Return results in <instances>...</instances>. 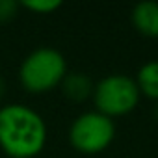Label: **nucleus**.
I'll return each instance as SVG.
<instances>
[{
  "label": "nucleus",
  "mask_w": 158,
  "mask_h": 158,
  "mask_svg": "<svg viewBox=\"0 0 158 158\" xmlns=\"http://www.w3.org/2000/svg\"><path fill=\"white\" fill-rule=\"evenodd\" d=\"M47 139V121L37 110L21 102L0 106V149L10 158H35Z\"/></svg>",
  "instance_id": "1"
},
{
  "label": "nucleus",
  "mask_w": 158,
  "mask_h": 158,
  "mask_svg": "<svg viewBox=\"0 0 158 158\" xmlns=\"http://www.w3.org/2000/svg\"><path fill=\"white\" fill-rule=\"evenodd\" d=\"M67 73V60L58 48L37 47L21 61L19 82L28 93L41 95L60 88Z\"/></svg>",
  "instance_id": "2"
},
{
  "label": "nucleus",
  "mask_w": 158,
  "mask_h": 158,
  "mask_svg": "<svg viewBox=\"0 0 158 158\" xmlns=\"http://www.w3.org/2000/svg\"><path fill=\"white\" fill-rule=\"evenodd\" d=\"M91 99L97 112L115 119L130 114L138 106L141 95L134 76L123 73H112L102 76L99 82H95Z\"/></svg>",
  "instance_id": "3"
},
{
  "label": "nucleus",
  "mask_w": 158,
  "mask_h": 158,
  "mask_svg": "<svg viewBox=\"0 0 158 158\" xmlns=\"http://www.w3.org/2000/svg\"><path fill=\"white\" fill-rule=\"evenodd\" d=\"M114 138L115 121L95 108L76 115L69 127V143L82 154H99L106 151Z\"/></svg>",
  "instance_id": "4"
},
{
  "label": "nucleus",
  "mask_w": 158,
  "mask_h": 158,
  "mask_svg": "<svg viewBox=\"0 0 158 158\" xmlns=\"http://www.w3.org/2000/svg\"><path fill=\"white\" fill-rule=\"evenodd\" d=\"M132 26L145 37H158V2H138L130 11Z\"/></svg>",
  "instance_id": "5"
},
{
  "label": "nucleus",
  "mask_w": 158,
  "mask_h": 158,
  "mask_svg": "<svg viewBox=\"0 0 158 158\" xmlns=\"http://www.w3.org/2000/svg\"><path fill=\"white\" fill-rule=\"evenodd\" d=\"M63 95L73 101V102H84L91 99L95 82L86 74V73H67L63 82L60 84Z\"/></svg>",
  "instance_id": "6"
},
{
  "label": "nucleus",
  "mask_w": 158,
  "mask_h": 158,
  "mask_svg": "<svg viewBox=\"0 0 158 158\" xmlns=\"http://www.w3.org/2000/svg\"><path fill=\"white\" fill-rule=\"evenodd\" d=\"M134 80L141 97L158 102V60L145 61L138 69Z\"/></svg>",
  "instance_id": "7"
},
{
  "label": "nucleus",
  "mask_w": 158,
  "mask_h": 158,
  "mask_svg": "<svg viewBox=\"0 0 158 158\" xmlns=\"http://www.w3.org/2000/svg\"><path fill=\"white\" fill-rule=\"evenodd\" d=\"M21 6L34 13L48 15V13L56 11L58 8H61V2H58V0H24V2H21Z\"/></svg>",
  "instance_id": "8"
},
{
  "label": "nucleus",
  "mask_w": 158,
  "mask_h": 158,
  "mask_svg": "<svg viewBox=\"0 0 158 158\" xmlns=\"http://www.w3.org/2000/svg\"><path fill=\"white\" fill-rule=\"evenodd\" d=\"M19 8L21 4L15 2V0H0V24L15 19L19 13Z\"/></svg>",
  "instance_id": "9"
},
{
  "label": "nucleus",
  "mask_w": 158,
  "mask_h": 158,
  "mask_svg": "<svg viewBox=\"0 0 158 158\" xmlns=\"http://www.w3.org/2000/svg\"><path fill=\"white\" fill-rule=\"evenodd\" d=\"M4 93H6V82H4V78L0 76V99L4 97Z\"/></svg>",
  "instance_id": "10"
},
{
  "label": "nucleus",
  "mask_w": 158,
  "mask_h": 158,
  "mask_svg": "<svg viewBox=\"0 0 158 158\" xmlns=\"http://www.w3.org/2000/svg\"><path fill=\"white\" fill-rule=\"evenodd\" d=\"M156 117H158V108H156Z\"/></svg>",
  "instance_id": "11"
}]
</instances>
